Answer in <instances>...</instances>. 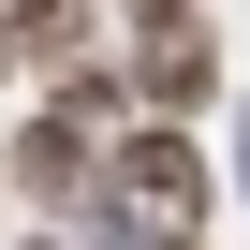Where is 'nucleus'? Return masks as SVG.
Masks as SVG:
<instances>
[{
  "mask_svg": "<svg viewBox=\"0 0 250 250\" xmlns=\"http://www.w3.org/2000/svg\"><path fill=\"white\" fill-rule=\"evenodd\" d=\"M0 162H15V191H30L44 221L103 191V133H88V118H74V103H44V118H30V133H15V147H0Z\"/></svg>",
  "mask_w": 250,
  "mask_h": 250,
  "instance_id": "2",
  "label": "nucleus"
},
{
  "mask_svg": "<svg viewBox=\"0 0 250 250\" xmlns=\"http://www.w3.org/2000/svg\"><path fill=\"white\" fill-rule=\"evenodd\" d=\"M103 177L133 191V221H147V235H191V221H206V147L177 133V118H133V133L103 147Z\"/></svg>",
  "mask_w": 250,
  "mask_h": 250,
  "instance_id": "1",
  "label": "nucleus"
},
{
  "mask_svg": "<svg viewBox=\"0 0 250 250\" xmlns=\"http://www.w3.org/2000/svg\"><path fill=\"white\" fill-rule=\"evenodd\" d=\"M147 59H133V88H147V118H177L191 133V103L221 88V44H206V15H177V30H133Z\"/></svg>",
  "mask_w": 250,
  "mask_h": 250,
  "instance_id": "3",
  "label": "nucleus"
},
{
  "mask_svg": "<svg viewBox=\"0 0 250 250\" xmlns=\"http://www.w3.org/2000/svg\"><path fill=\"white\" fill-rule=\"evenodd\" d=\"M162 250H191V235H162Z\"/></svg>",
  "mask_w": 250,
  "mask_h": 250,
  "instance_id": "6",
  "label": "nucleus"
},
{
  "mask_svg": "<svg viewBox=\"0 0 250 250\" xmlns=\"http://www.w3.org/2000/svg\"><path fill=\"white\" fill-rule=\"evenodd\" d=\"M118 15H133V30H177V15H191V0H118Z\"/></svg>",
  "mask_w": 250,
  "mask_h": 250,
  "instance_id": "4",
  "label": "nucleus"
},
{
  "mask_svg": "<svg viewBox=\"0 0 250 250\" xmlns=\"http://www.w3.org/2000/svg\"><path fill=\"white\" fill-rule=\"evenodd\" d=\"M30 250H74V235H30Z\"/></svg>",
  "mask_w": 250,
  "mask_h": 250,
  "instance_id": "5",
  "label": "nucleus"
}]
</instances>
